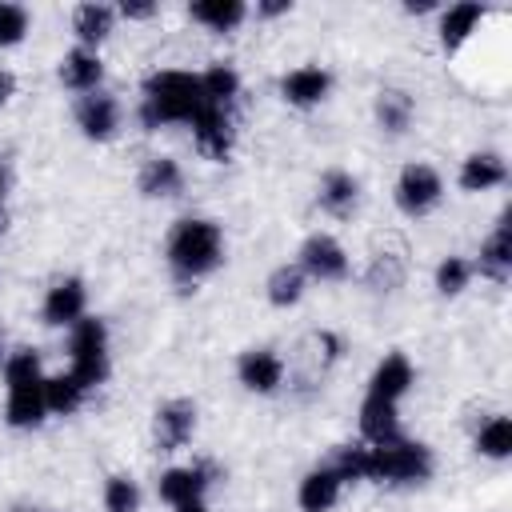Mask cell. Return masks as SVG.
<instances>
[{
    "mask_svg": "<svg viewBox=\"0 0 512 512\" xmlns=\"http://www.w3.org/2000/svg\"><path fill=\"white\" fill-rule=\"evenodd\" d=\"M204 112V92H200V72L184 68H160L144 80L140 88V108L136 120L144 132L168 128V124H192Z\"/></svg>",
    "mask_w": 512,
    "mask_h": 512,
    "instance_id": "6da1fadb",
    "label": "cell"
},
{
    "mask_svg": "<svg viewBox=\"0 0 512 512\" xmlns=\"http://www.w3.org/2000/svg\"><path fill=\"white\" fill-rule=\"evenodd\" d=\"M164 260H168V272L180 284L204 280L208 272H216L224 264V232H220V224L208 220V216L176 220L168 228V240H164Z\"/></svg>",
    "mask_w": 512,
    "mask_h": 512,
    "instance_id": "7a4b0ae2",
    "label": "cell"
},
{
    "mask_svg": "<svg viewBox=\"0 0 512 512\" xmlns=\"http://www.w3.org/2000/svg\"><path fill=\"white\" fill-rule=\"evenodd\" d=\"M432 464V448L408 436H396L388 444H364V480L372 484H424L432 476Z\"/></svg>",
    "mask_w": 512,
    "mask_h": 512,
    "instance_id": "3957f363",
    "label": "cell"
},
{
    "mask_svg": "<svg viewBox=\"0 0 512 512\" xmlns=\"http://www.w3.org/2000/svg\"><path fill=\"white\" fill-rule=\"evenodd\" d=\"M68 372L92 392L108 380L112 360H108V324L100 316H84L68 328Z\"/></svg>",
    "mask_w": 512,
    "mask_h": 512,
    "instance_id": "277c9868",
    "label": "cell"
},
{
    "mask_svg": "<svg viewBox=\"0 0 512 512\" xmlns=\"http://www.w3.org/2000/svg\"><path fill=\"white\" fill-rule=\"evenodd\" d=\"M392 200H396V208H400L408 220H420V216H428V212L440 208V200H444V180H440V172H436L432 164L412 160V164L400 168V176H396V184H392Z\"/></svg>",
    "mask_w": 512,
    "mask_h": 512,
    "instance_id": "5b68a950",
    "label": "cell"
},
{
    "mask_svg": "<svg viewBox=\"0 0 512 512\" xmlns=\"http://www.w3.org/2000/svg\"><path fill=\"white\" fill-rule=\"evenodd\" d=\"M296 268L308 276V280H320V284H340L348 272H352V260L344 252V244L332 236V232H312L300 252H296Z\"/></svg>",
    "mask_w": 512,
    "mask_h": 512,
    "instance_id": "8992f818",
    "label": "cell"
},
{
    "mask_svg": "<svg viewBox=\"0 0 512 512\" xmlns=\"http://www.w3.org/2000/svg\"><path fill=\"white\" fill-rule=\"evenodd\" d=\"M188 128H192V144H196V152H200L204 160L224 164V160L232 156V148H236V124H232V112H228V108L204 104V112H200Z\"/></svg>",
    "mask_w": 512,
    "mask_h": 512,
    "instance_id": "52a82bcc",
    "label": "cell"
},
{
    "mask_svg": "<svg viewBox=\"0 0 512 512\" xmlns=\"http://www.w3.org/2000/svg\"><path fill=\"white\" fill-rule=\"evenodd\" d=\"M84 312H88V288L80 276H60L48 284L40 300V320L48 328H72L76 320H84Z\"/></svg>",
    "mask_w": 512,
    "mask_h": 512,
    "instance_id": "ba28073f",
    "label": "cell"
},
{
    "mask_svg": "<svg viewBox=\"0 0 512 512\" xmlns=\"http://www.w3.org/2000/svg\"><path fill=\"white\" fill-rule=\"evenodd\" d=\"M332 92V72L320 68V64H296L280 76V100L308 112V108H320Z\"/></svg>",
    "mask_w": 512,
    "mask_h": 512,
    "instance_id": "9c48e42d",
    "label": "cell"
},
{
    "mask_svg": "<svg viewBox=\"0 0 512 512\" xmlns=\"http://www.w3.org/2000/svg\"><path fill=\"white\" fill-rule=\"evenodd\" d=\"M72 116H76L80 136H84V140H92V144H108V140L120 132V100H116V96H108L104 88H100V92L80 96Z\"/></svg>",
    "mask_w": 512,
    "mask_h": 512,
    "instance_id": "30bf717a",
    "label": "cell"
},
{
    "mask_svg": "<svg viewBox=\"0 0 512 512\" xmlns=\"http://www.w3.org/2000/svg\"><path fill=\"white\" fill-rule=\"evenodd\" d=\"M196 436V404L192 400H164L152 416V440L160 452H180Z\"/></svg>",
    "mask_w": 512,
    "mask_h": 512,
    "instance_id": "8fae6325",
    "label": "cell"
},
{
    "mask_svg": "<svg viewBox=\"0 0 512 512\" xmlns=\"http://www.w3.org/2000/svg\"><path fill=\"white\" fill-rule=\"evenodd\" d=\"M212 476H216L212 464H172V468L160 472L156 492L168 508H176V504H188V500H204Z\"/></svg>",
    "mask_w": 512,
    "mask_h": 512,
    "instance_id": "7c38bea8",
    "label": "cell"
},
{
    "mask_svg": "<svg viewBox=\"0 0 512 512\" xmlns=\"http://www.w3.org/2000/svg\"><path fill=\"white\" fill-rule=\"evenodd\" d=\"M236 380L256 392V396H272L284 384V360L272 348H248L236 356Z\"/></svg>",
    "mask_w": 512,
    "mask_h": 512,
    "instance_id": "4fadbf2b",
    "label": "cell"
},
{
    "mask_svg": "<svg viewBox=\"0 0 512 512\" xmlns=\"http://www.w3.org/2000/svg\"><path fill=\"white\" fill-rule=\"evenodd\" d=\"M8 388V400H4V420L8 428H40L48 408H44V376H32V380H16V384H4Z\"/></svg>",
    "mask_w": 512,
    "mask_h": 512,
    "instance_id": "5bb4252c",
    "label": "cell"
},
{
    "mask_svg": "<svg viewBox=\"0 0 512 512\" xmlns=\"http://www.w3.org/2000/svg\"><path fill=\"white\" fill-rule=\"evenodd\" d=\"M488 20V8L484 4H476V0H464V4H448L444 12H440V24H436V32H440V48L448 52V56H456L476 32H480V24Z\"/></svg>",
    "mask_w": 512,
    "mask_h": 512,
    "instance_id": "9a60e30c",
    "label": "cell"
},
{
    "mask_svg": "<svg viewBox=\"0 0 512 512\" xmlns=\"http://www.w3.org/2000/svg\"><path fill=\"white\" fill-rule=\"evenodd\" d=\"M340 492H344V480L332 464H316L300 476L296 484V504L300 512H332L340 504Z\"/></svg>",
    "mask_w": 512,
    "mask_h": 512,
    "instance_id": "2e32d148",
    "label": "cell"
},
{
    "mask_svg": "<svg viewBox=\"0 0 512 512\" xmlns=\"http://www.w3.org/2000/svg\"><path fill=\"white\" fill-rule=\"evenodd\" d=\"M412 384H416L412 360H408L404 352H388V356L372 368V376H368V396H380V400L400 404V400L412 392Z\"/></svg>",
    "mask_w": 512,
    "mask_h": 512,
    "instance_id": "e0dca14e",
    "label": "cell"
},
{
    "mask_svg": "<svg viewBox=\"0 0 512 512\" xmlns=\"http://www.w3.org/2000/svg\"><path fill=\"white\" fill-rule=\"evenodd\" d=\"M472 268L492 284H504L512 276V224H508V212L496 220L492 236L480 244V256L472 260Z\"/></svg>",
    "mask_w": 512,
    "mask_h": 512,
    "instance_id": "ac0fdd59",
    "label": "cell"
},
{
    "mask_svg": "<svg viewBox=\"0 0 512 512\" xmlns=\"http://www.w3.org/2000/svg\"><path fill=\"white\" fill-rule=\"evenodd\" d=\"M56 72H60V84L68 92H80V96L100 92V84H104V60L92 48H68L60 56V68Z\"/></svg>",
    "mask_w": 512,
    "mask_h": 512,
    "instance_id": "d6986e66",
    "label": "cell"
},
{
    "mask_svg": "<svg viewBox=\"0 0 512 512\" xmlns=\"http://www.w3.org/2000/svg\"><path fill=\"white\" fill-rule=\"evenodd\" d=\"M504 180H508V164H504L500 152H468V156L460 160V172H456V184H460V192H468V196L492 192V188H500Z\"/></svg>",
    "mask_w": 512,
    "mask_h": 512,
    "instance_id": "ffe728a7",
    "label": "cell"
},
{
    "mask_svg": "<svg viewBox=\"0 0 512 512\" xmlns=\"http://www.w3.org/2000/svg\"><path fill=\"white\" fill-rule=\"evenodd\" d=\"M136 188L148 200H172V196H180L184 192V168H180V160H172V156H148L140 164Z\"/></svg>",
    "mask_w": 512,
    "mask_h": 512,
    "instance_id": "44dd1931",
    "label": "cell"
},
{
    "mask_svg": "<svg viewBox=\"0 0 512 512\" xmlns=\"http://www.w3.org/2000/svg\"><path fill=\"white\" fill-rule=\"evenodd\" d=\"M316 204H320V212H328V216H336V220L352 216L356 204H360V180H356L352 172H344V168H328V172L320 176Z\"/></svg>",
    "mask_w": 512,
    "mask_h": 512,
    "instance_id": "7402d4cb",
    "label": "cell"
},
{
    "mask_svg": "<svg viewBox=\"0 0 512 512\" xmlns=\"http://www.w3.org/2000/svg\"><path fill=\"white\" fill-rule=\"evenodd\" d=\"M112 24H116V8H112V4H100V0L76 4V12H72L76 48H92V52H96V48L112 36Z\"/></svg>",
    "mask_w": 512,
    "mask_h": 512,
    "instance_id": "603a6c76",
    "label": "cell"
},
{
    "mask_svg": "<svg viewBox=\"0 0 512 512\" xmlns=\"http://www.w3.org/2000/svg\"><path fill=\"white\" fill-rule=\"evenodd\" d=\"M400 436V404L380 400V396H364L360 404V440L364 444H388Z\"/></svg>",
    "mask_w": 512,
    "mask_h": 512,
    "instance_id": "cb8c5ba5",
    "label": "cell"
},
{
    "mask_svg": "<svg viewBox=\"0 0 512 512\" xmlns=\"http://www.w3.org/2000/svg\"><path fill=\"white\" fill-rule=\"evenodd\" d=\"M188 16L200 28L224 36V32H236L248 20V4L244 0H196V4H188Z\"/></svg>",
    "mask_w": 512,
    "mask_h": 512,
    "instance_id": "d4e9b609",
    "label": "cell"
},
{
    "mask_svg": "<svg viewBox=\"0 0 512 512\" xmlns=\"http://www.w3.org/2000/svg\"><path fill=\"white\" fill-rule=\"evenodd\" d=\"M308 292V276L296 268V264H276L264 280V296L272 308H296Z\"/></svg>",
    "mask_w": 512,
    "mask_h": 512,
    "instance_id": "484cf974",
    "label": "cell"
},
{
    "mask_svg": "<svg viewBox=\"0 0 512 512\" xmlns=\"http://www.w3.org/2000/svg\"><path fill=\"white\" fill-rule=\"evenodd\" d=\"M200 92H204V104H212V108H228L232 112V104H236V96H240V72L232 68V64H208L204 72H200Z\"/></svg>",
    "mask_w": 512,
    "mask_h": 512,
    "instance_id": "4316f807",
    "label": "cell"
},
{
    "mask_svg": "<svg viewBox=\"0 0 512 512\" xmlns=\"http://www.w3.org/2000/svg\"><path fill=\"white\" fill-rule=\"evenodd\" d=\"M372 112H376L380 132H388V136H404L408 124H412L416 104H412L408 92H400V88H384V92L376 96V108H372Z\"/></svg>",
    "mask_w": 512,
    "mask_h": 512,
    "instance_id": "83f0119b",
    "label": "cell"
},
{
    "mask_svg": "<svg viewBox=\"0 0 512 512\" xmlns=\"http://www.w3.org/2000/svg\"><path fill=\"white\" fill-rule=\"evenodd\" d=\"M84 396H88V388L72 372L44 376V408H48V416H72L84 404Z\"/></svg>",
    "mask_w": 512,
    "mask_h": 512,
    "instance_id": "f1b7e54d",
    "label": "cell"
},
{
    "mask_svg": "<svg viewBox=\"0 0 512 512\" xmlns=\"http://www.w3.org/2000/svg\"><path fill=\"white\" fill-rule=\"evenodd\" d=\"M476 452L484 456V460H508L512 456V420L504 416V412H496V416H488L480 428H476Z\"/></svg>",
    "mask_w": 512,
    "mask_h": 512,
    "instance_id": "f546056e",
    "label": "cell"
},
{
    "mask_svg": "<svg viewBox=\"0 0 512 512\" xmlns=\"http://www.w3.org/2000/svg\"><path fill=\"white\" fill-rule=\"evenodd\" d=\"M472 276H476V268H472L468 256H444L432 272V284H436L440 296H460L472 284Z\"/></svg>",
    "mask_w": 512,
    "mask_h": 512,
    "instance_id": "4dcf8cb0",
    "label": "cell"
},
{
    "mask_svg": "<svg viewBox=\"0 0 512 512\" xmlns=\"http://www.w3.org/2000/svg\"><path fill=\"white\" fill-rule=\"evenodd\" d=\"M100 500H104V512H140L144 492H140V484H136L132 476L116 472V476H108V480H104Z\"/></svg>",
    "mask_w": 512,
    "mask_h": 512,
    "instance_id": "1f68e13d",
    "label": "cell"
},
{
    "mask_svg": "<svg viewBox=\"0 0 512 512\" xmlns=\"http://www.w3.org/2000/svg\"><path fill=\"white\" fill-rule=\"evenodd\" d=\"M28 24H32V16L24 4L0 0V48H16L28 36Z\"/></svg>",
    "mask_w": 512,
    "mask_h": 512,
    "instance_id": "d6a6232c",
    "label": "cell"
},
{
    "mask_svg": "<svg viewBox=\"0 0 512 512\" xmlns=\"http://www.w3.org/2000/svg\"><path fill=\"white\" fill-rule=\"evenodd\" d=\"M116 16H124V20H152L156 16V4L152 0H124L116 8Z\"/></svg>",
    "mask_w": 512,
    "mask_h": 512,
    "instance_id": "836d02e7",
    "label": "cell"
},
{
    "mask_svg": "<svg viewBox=\"0 0 512 512\" xmlns=\"http://www.w3.org/2000/svg\"><path fill=\"white\" fill-rule=\"evenodd\" d=\"M288 12H292V0H260L256 4L260 20H276V16H288Z\"/></svg>",
    "mask_w": 512,
    "mask_h": 512,
    "instance_id": "e575fe53",
    "label": "cell"
},
{
    "mask_svg": "<svg viewBox=\"0 0 512 512\" xmlns=\"http://www.w3.org/2000/svg\"><path fill=\"white\" fill-rule=\"evenodd\" d=\"M316 348H320V356L332 364V360H340V336L336 332H320L316 336Z\"/></svg>",
    "mask_w": 512,
    "mask_h": 512,
    "instance_id": "d590c367",
    "label": "cell"
},
{
    "mask_svg": "<svg viewBox=\"0 0 512 512\" xmlns=\"http://www.w3.org/2000/svg\"><path fill=\"white\" fill-rule=\"evenodd\" d=\"M12 96H16V76H12L8 68H0V108H4Z\"/></svg>",
    "mask_w": 512,
    "mask_h": 512,
    "instance_id": "8d00e7d4",
    "label": "cell"
},
{
    "mask_svg": "<svg viewBox=\"0 0 512 512\" xmlns=\"http://www.w3.org/2000/svg\"><path fill=\"white\" fill-rule=\"evenodd\" d=\"M172 512H208V504L204 500H188V504H176Z\"/></svg>",
    "mask_w": 512,
    "mask_h": 512,
    "instance_id": "74e56055",
    "label": "cell"
},
{
    "mask_svg": "<svg viewBox=\"0 0 512 512\" xmlns=\"http://www.w3.org/2000/svg\"><path fill=\"white\" fill-rule=\"evenodd\" d=\"M4 196H8V164L0 156V208H4Z\"/></svg>",
    "mask_w": 512,
    "mask_h": 512,
    "instance_id": "f35d334b",
    "label": "cell"
},
{
    "mask_svg": "<svg viewBox=\"0 0 512 512\" xmlns=\"http://www.w3.org/2000/svg\"><path fill=\"white\" fill-rule=\"evenodd\" d=\"M432 8H436L432 0H420V4H404V12H412V16H416V12H432Z\"/></svg>",
    "mask_w": 512,
    "mask_h": 512,
    "instance_id": "ab89813d",
    "label": "cell"
},
{
    "mask_svg": "<svg viewBox=\"0 0 512 512\" xmlns=\"http://www.w3.org/2000/svg\"><path fill=\"white\" fill-rule=\"evenodd\" d=\"M12 512H44V508H12Z\"/></svg>",
    "mask_w": 512,
    "mask_h": 512,
    "instance_id": "60d3db41",
    "label": "cell"
},
{
    "mask_svg": "<svg viewBox=\"0 0 512 512\" xmlns=\"http://www.w3.org/2000/svg\"><path fill=\"white\" fill-rule=\"evenodd\" d=\"M4 356H8V352H4V340H0V364H4Z\"/></svg>",
    "mask_w": 512,
    "mask_h": 512,
    "instance_id": "b9f144b4",
    "label": "cell"
}]
</instances>
